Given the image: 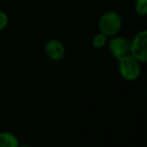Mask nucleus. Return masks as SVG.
Returning a JSON list of instances; mask_svg holds the SVG:
<instances>
[{
	"instance_id": "nucleus-4",
	"label": "nucleus",
	"mask_w": 147,
	"mask_h": 147,
	"mask_svg": "<svg viewBox=\"0 0 147 147\" xmlns=\"http://www.w3.org/2000/svg\"><path fill=\"white\" fill-rule=\"evenodd\" d=\"M108 48L113 58L116 60L129 54L130 41L123 36H112V39L108 42Z\"/></svg>"
},
{
	"instance_id": "nucleus-10",
	"label": "nucleus",
	"mask_w": 147,
	"mask_h": 147,
	"mask_svg": "<svg viewBox=\"0 0 147 147\" xmlns=\"http://www.w3.org/2000/svg\"><path fill=\"white\" fill-rule=\"evenodd\" d=\"M18 147H32V146H30V145H26V144H24V145H20L19 144V146Z\"/></svg>"
},
{
	"instance_id": "nucleus-7",
	"label": "nucleus",
	"mask_w": 147,
	"mask_h": 147,
	"mask_svg": "<svg viewBox=\"0 0 147 147\" xmlns=\"http://www.w3.org/2000/svg\"><path fill=\"white\" fill-rule=\"evenodd\" d=\"M108 42V37L106 35H104L103 33H98L96 34L94 37H93V40H92V45L94 48L96 49H101L105 46Z\"/></svg>"
},
{
	"instance_id": "nucleus-9",
	"label": "nucleus",
	"mask_w": 147,
	"mask_h": 147,
	"mask_svg": "<svg viewBox=\"0 0 147 147\" xmlns=\"http://www.w3.org/2000/svg\"><path fill=\"white\" fill-rule=\"evenodd\" d=\"M8 23H9L8 15L4 11L0 10V31L5 29V28L8 26Z\"/></svg>"
},
{
	"instance_id": "nucleus-6",
	"label": "nucleus",
	"mask_w": 147,
	"mask_h": 147,
	"mask_svg": "<svg viewBox=\"0 0 147 147\" xmlns=\"http://www.w3.org/2000/svg\"><path fill=\"white\" fill-rule=\"evenodd\" d=\"M19 139L18 137L9 131L0 132V147H18Z\"/></svg>"
},
{
	"instance_id": "nucleus-3",
	"label": "nucleus",
	"mask_w": 147,
	"mask_h": 147,
	"mask_svg": "<svg viewBox=\"0 0 147 147\" xmlns=\"http://www.w3.org/2000/svg\"><path fill=\"white\" fill-rule=\"evenodd\" d=\"M129 54L140 63L147 61V30H141L136 33L130 42Z\"/></svg>"
},
{
	"instance_id": "nucleus-1",
	"label": "nucleus",
	"mask_w": 147,
	"mask_h": 147,
	"mask_svg": "<svg viewBox=\"0 0 147 147\" xmlns=\"http://www.w3.org/2000/svg\"><path fill=\"white\" fill-rule=\"evenodd\" d=\"M135 58L130 54L122 57L118 60V70L119 74L126 81H135L140 77L141 74V65Z\"/></svg>"
},
{
	"instance_id": "nucleus-8",
	"label": "nucleus",
	"mask_w": 147,
	"mask_h": 147,
	"mask_svg": "<svg viewBox=\"0 0 147 147\" xmlns=\"http://www.w3.org/2000/svg\"><path fill=\"white\" fill-rule=\"evenodd\" d=\"M134 10L140 16H145L147 14V0H136Z\"/></svg>"
},
{
	"instance_id": "nucleus-2",
	"label": "nucleus",
	"mask_w": 147,
	"mask_h": 147,
	"mask_svg": "<svg viewBox=\"0 0 147 147\" xmlns=\"http://www.w3.org/2000/svg\"><path fill=\"white\" fill-rule=\"evenodd\" d=\"M122 28V18L117 12L107 11L99 19V30L107 37L115 36Z\"/></svg>"
},
{
	"instance_id": "nucleus-5",
	"label": "nucleus",
	"mask_w": 147,
	"mask_h": 147,
	"mask_svg": "<svg viewBox=\"0 0 147 147\" xmlns=\"http://www.w3.org/2000/svg\"><path fill=\"white\" fill-rule=\"evenodd\" d=\"M44 52L49 59L59 61L66 55V47L62 41L57 39H51L44 45Z\"/></svg>"
}]
</instances>
